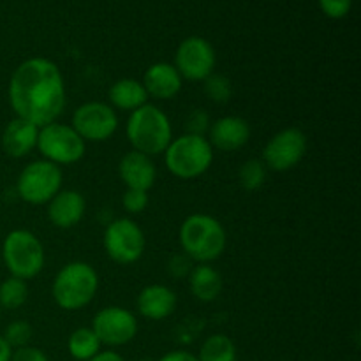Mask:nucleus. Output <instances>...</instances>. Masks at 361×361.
<instances>
[{
  "instance_id": "5",
  "label": "nucleus",
  "mask_w": 361,
  "mask_h": 361,
  "mask_svg": "<svg viewBox=\"0 0 361 361\" xmlns=\"http://www.w3.org/2000/svg\"><path fill=\"white\" fill-rule=\"evenodd\" d=\"M166 168L182 180H192L208 171L214 162V148L204 136L183 134L169 143L164 152Z\"/></svg>"
},
{
  "instance_id": "31",
  "label": "nucleus",
  "mask_w": 361,
  "mask_h": 361,
  "mask_svg": "<svg viewBox=\"0 0 361 361\" xmlns=\"http://www.w3.org/2000/svg\"><path fill=\"white\" fill-rule=\"evenodd\" d=\"M11 361H49L48 356L37 348H20L16 351H13V356H11Z\"/></svg>"
},
{
  "instance_id": "32",
  "label": "nucleus",
  "mask_w": 361,
  "mask_h": 361,
  "mask_svg": "<svg viewBox=\"0 0 361 361\" xmlns=\"http://www.w3.org/2000/svg\"><path fill=\"white\" fill-rule=\"evenodd\" d=\"M159 361H200L197 356H194L192 353H187V351H171V353H166Z\"/></svg>"
},
{
  "instance_id": "9",
  "label": "nucleus",
  "mask_w": 361,
  "mask_h": 361,
  "mask_svg": "<svg viewBox=\"0 0 361 361\" xmlns=\"http://www.w3.org/2000/svg\"><path fill=\"white\" fill-rule=\"evenodd\" d=\"M147 247L145 233L130 219H116L104 231V250L115 263L133 264L141 259Z\"/></svg>"
},
{
  "instance_id": "10",
  "label": "nucleus",
  "mask_w": 361,
  "mask_h": 361,
  "mask_svg": "<svg viewBox=\"0 0 361 361\" xmlns=\"http://www.w3.org/2000/svg\"><path fill=\"white\" fill-rule=\"evenodd\" d=\"M71 127L80 134L83 141L101 143L116 133L118 116L115 109L106 102H85L74 111Z\"/></svg>"
},
{
  "instance_id": "7",
  "label": "nucleus",
  "mask_w": 361,
  "mask_h": 361,
  "mask_svg": "<svg viewBox=\"0 0 361 361\" xmlns=\"http://www.w3.org/2000/svg\"><path fill=\"white\" fill-rule=\"evenodd\" d=\"M62 169L49 161H34L25 166L16 182L18 196L28 204H46L62 190Z\"/></svg>"
},
{
  "instance_id": "30",
  "label": "nucleus",
  "mask_w": 361,
  "mask_h": 361,
  "mask_svg": "<svg viewBox=\"0 0 361 361\" xmlns=\"http://www.w3.org/2000/svg\"><path fill=\"white\" fill-rule=\"evenodd\" d=\"M208 129H210V123H208V116L204 115L203 109H196L190 113L189 120H187V134L204 136V130Z\"/></svg>"
},
{
  "instance_id": "33",
  "label": "nucleus",
  "mask_w": 361,
  "mask_h": 361,
  "mask_svg": "<svg viewBox=\"0 0 361 361\" xmlns=\"http://www.w3.org/2000/svg\"><path fill=\"white\" fill-rule=\"evenodd\" d=\"M88 361H126V360H123L122 356L115 351H101V353H97L94 358L88 360Z\"/></svg>"
},
{
  "instance_id": "26",
  "label": "nucleus",
  "mask_w": 361,
  "mask_h": 361,
  "mask_svg": "<svg viewBox=\"0 0 361 361\" xmlns=\"http://www.w3.org/2000/svg\"><path fill=\"white\" fill-rule=\"evenodd\" d=\"M204 92L210 101L217 102V104H226L233 95L231 80L224 74H210L204 80Z\"/></svg>"
},
{
  "instance_id": "17",
  "label": "nucleus",
  "mask_w": 361,
  "mask_h": 361,
  "mask_svg": "<svg viewBox=\"0 0 361 361\" xmlns=\"http://www.w3.org/2000/svg\"><path fill=\"white\" fill-rule=\"evenodd\" d=\"M87 210V201L78 190H60L48 203V219L60 229L80 224Z\"/></svg>"
},
{
  "instance_id": "24",
  "label": "nucleus",
  "mask_w": 361,
  "mask_h": 361,
  "mask_svg": "<svg viewBox=\"0 0 361 361\" xmlns=\"http://www.w3.org/2000/svg\"><path fill=\"white\" fill-rule=\"evenodd\" d=\"M28 298V286L21 279L9 277L0 284V309H20Z\"/></svg>"
},
{
  "instance_id": "16",
  "label": "nucleus",
  "mask_w": 361,
  "mask_h": 361,
  "mask_svg": "<svg viewBox=\"0 0 361 361\" xmlns=\"http://www.w3.org/2000/svg\"><path fill=\"white\" fill-rule=\"evenodd\" d=\"M176 303L178 298L175 291L162 284L147 286L141 289L136 300L140 314L150 321H162L171 316L176 309Z\"/></svg>"
},
{
  "instance_id": "1",
  "label": "nucleus",
  "mask_w": 361,
  "mask_h": 361,
  "mask_svg": "<svg viewBox=\"0 0 361 361\" xmlns=\"http://www.w3.org/2000/svg\"><path fill=\"white\" fill-rule=\"evenodd\" d=\"M9 102L16 118L35 127L56 122L66 109V83L55 62L42 56L25 60L9 81Z\"/></svg>"
},
{
  "instance_id": "2",
  "label": "nucleus",
  "mask_w": 361,
  "mask_h": 361,
  "mask_svg": "<svg viewBox=\"0 0 361 361\" xmlns=\"http://www.w3.org/2000/svg\"><path fill=\"white\" fill-rule=\"evenodd\" d=\"M127 140L140 154L159 155L173 141V129L168 115L155 104H145L130 113L127 120Z\"/></svg>"
},
{
  "instance_id": "35",
  "label": "nucleus",
  "mask_w": 361,
  "mask_h": 361,
  "mask_svg": "<svg viewBox=\"0 0 361 361\" xmlns=\"http://www.w3.org/2000/svg\"><path fill=\"white\" fill-rule=\"evenodd\" d=\"M0 310H2V309H0Z\"/></svg>"
},
{
  "instance_id": "15",
  "label": "nucleus",
  "mask_w": 361,
  "mask_h": 361,
  "mask_svg": "<svg viewBox=\"0 0 361 361\" xmlns=\"http://www.w3.org/2000/svg\"><path fill=\"white\" fill-rule=\"evenodd\" d=\"M118 173L127 189L145 190V192L154 187L155 178H157L154 161L148 155L140 154L136 150L123 155L118 164Z\"/></svg>"
},
{
  "instance_id": "28",
  "label": "nucleus",
  "mask_w": 361,
  "mask_h": 361,
  "mask_svg": "<svg viewBox=\"0 0 361 361\" xmlns=\"http://www.w3.org/2000/svg\"><path fill=\"white\" fill-rule=\"evenodd\" d=\"M122 204L129 214H141L148 207V192L136 189H127L122 197Z\"/></svg>"
},
{
  "instance_id": "34",
  "label": "nucleus",
  "mask_w": 361,
  "mask_h": 361,
  "mask_svg": "<svg viewBox=\"0 0 361 361\" xmlns=\"http://www.w3.org/2000/svg\"><path fill=\"white\" fill-rule=\"evenodd\" d=\"M11 356H13V349L9 348V344L0 335V361H11Z\"/></svg>"
},
{
  "instance_id": "6",
  "label": "nucleus",
  "mask_w": 361,
  "mask_h": 361,
  "mask_svg": "<svg viewBox=\"0 0 361 361\" xmlns=\"http://www.w3.org/2000/svg\"><path fill=\"white\" fill-rule=\"evenodd\" d=\"M2 257L11 277L30 281L44 268V247L41 240L27 229H14L2 243Z\"/></svg>"
},
{
  "instance_id": "13",
  "label": "nucleus",
  "mask_w": 361,
  "mask_h": 361,
  "mask_svg": "<svg viewBox=\"0 0 361 361\" xmlns=\"http://www.w3.org/2000/svg\"><path fill=\"white\" fill-rule=\"evenodd\" d=\"M92 330L102 345L120 348V345L129 344L136 337L137 321L130 310L122 309V307H106L95 314L92 321Z\"/></svg>"
},
{
  "instance_id": "20",
  "label": "nucleus",
  "mask_w": 361,
  "mask_h": 361,
  "mask_svg": "<svg viewBox=\"0 0 361 361\" xmlns=\"http://www.w3.org/2000/svg\"><path fill=\"white\" fill-rule=\"evenodd\" d=\"M109 102L111 108L122 109V111H136L137 108L147 104L148 94L145 90L143 83L133 78H122V80L115 81L109 88Z\"/></svg>"
},
{
  "instance_id": "14",
  "label": "nucleus",
  "mask_w": 361,
  "mask_h": 361,
  "mask_svg": "<svg viewBox=\"0 0 361 361\" xmlns=\"http://www.w3.org/2000/svg\"><path fill=\"white\" fill-rule=\"evenodd\" d=\"M208 134H210L208 143L212 145V148L215 147L221 152H235L245 147L249 141L250 126L242 116H224L212 123Z\"/></svg>"
},
{
  "instance_id": "18",
  "label": "nucleus",
  "mask_w": 361,
  "mask_h": 361,
  "mask_svg": "<svg viewBox=\"0 0 361 361\" xmlns=\"http://www.w3.org/2000/svg\"><path fill=\"white\" fill-rule=\"evenodd\" d=\"M182 76H180L175 66L159 62L148 67L141 83H143L148 97L168 101V99H173L182 90Z\"/></svg>"
},
{
  "instance_id": "8",
  "label": "nucleus",
  "mask_w": 361,
  "mask_h": 361,
  "mask_svg": "<svg viewBox=\"0 0 361 361\" xmlns=\"http://www.w3.org/2000/svg\"><path fill=\"white\" fill-rule=\"evenodd\" d=\"M44 161L56 166L74 164L85 155V141L80 134L66 123L53 122L41 127L37 134V147Z\"/></svg>"
},
{
  "instance_id": "22",
  "label": "nucleus",
  "mask_w": 361,
  "mask_h": 361,
  "mask_svg": "<svg viewBox=\"0 0 361 361\" xmlns=\"http://www.w3.org/2000/svg\"><path fill=\"white\" fill-rule=\"evenodd\" d=\"M102 344L99 342L97 335L92 328H78L71 334L67 341V349L69 355L76 361H88L94 358L97 353H101Z\"/></svg>"
},
{
  "instance_id": "29",
  "label": "nucleus",
  "mask_w": 361,
  "mask_h": 361,
  "mask_svg": "<svg viewBox=\"0 0 361 361\" xmlns=\"http://www.w3.org/2000/svg\"><path fill=\"white\" fill-rule=\"evenodd\" d=\"M319 6L328 18L341 20V18L348 16V13L351 11L353 0H319Z\"/></svg>"
},
{
  "instance_id": "25",
  "label": "nucleus",
  "mask_w": 361,
  "mask_h": 361,
  "mask_svg": "<svg viewBox=\"0 0 361 361\" xmlns=\"http://www.w3.org/2000/svg\"><path fill=\"white\" fill-rule=\"evenodd\" d=\"M267 178V166L259 159H250L240 166L238 182L245 190H257Z\"/></svg>"
},
{
  "instance_id": "12",
  "label": "nucleus",
  "mask_w": 361,
  "mask_h": 361,
  "mask_svg": "<svg viewBox=\"0 0 361 361\" xmlns=\"http://www.w3.org/2000/svg\"><path fill=\"white\" fill-rule=\"evenodd\" d=\"M307 152V136L296 127L275 134L263 150V164L271 171L284 173L295 168Z\"/></svg>"
},
{
  "instance_id": "27",
  "label": "nucleus",
  "mask_w": 361,
  "mask_h": 361,
  "mask_svg": "<svg viewBox=\"0 0 361 361\" xmlns=\"http://www.w3.org/2000/svg\"><path fill=\"white\" fill-rule=\"evenodd\" d=\"M4 341L9 344L11 349L27 348L32 341V326L27 321H13L4 331Z\"/></svg>"
},
{
  "instance_id": "4",
  "label": "nucleus",
  "mask_w": 361,
  "mask_h": 361,
  "mask_svg": "<svg viewBox=\"0 0 361 361\" xmlns=\"http://www.w3.org/2000/svg\"><path fill=\"white\" fill-rule=\"evenodd\" d=\"M99 289V275L88 263L74 261L56 274L51 295L56 305L63 310H81L95 298Z\"/></svg>"
},
{
  "instance_id": "11",
  "label": "nucleus",
  "mask_w": 361,
  "mask_h": 361,
  "mask_svg": "<svg viewBox=\"0 0 361 361\" xmlns=\"http://www.w3.org/2000/svg\"><path fill=\"white\" fill-rule=\"evenodd\" d=\"M215 49L207 39L187 37L180 42L175 55V67L182 80L204 81L215 69Z\"/></svg>"
},
{
  "instance_id": "21",
  "label": "nucleus",
  "mask_w": 361,
  "mask_h": 361,
  "mask_svg": "<svg viewBox=\"0 0 361 361\" xmlns=\"http://www.w3.org/2000/svg\"><path fill=\"white\" fill-rule=\"evenodd\" d=\"M190 291L201 302H214L222 291V277L210 264H197L189 277Z\"/></svg>"
},
{
  "instance_id": "19",
  "label": "nucleus",
  "mask_w": 361,
  "mask_h": 361,
  "mask_svg": "<svg viewBox=\"0 0 361 361\" xmlns=\"http://www.w3.org/2000/svg\"><path fill=\"white\" fill-rule=\"evenodd\" d=\"M39 127L27 120L14 118L6 126L2 133V148L9 157L21 159L37 147Z\"/></svg>"
},
{
  "instance_id": "23",
  "label": "nucleus",
  "mask_w": 361,
  "mask_h": 361,
  "mask_svg": "<svg viewBox=\"0 0 361 361\" xmlns=\"http://www.w3.org/2000/svg\"><path fill=\"white\" fill-rule=\"evenodd\" d=\"M200 361H236V345L228 335L215 334L203 342Z\"/></svg>"
},
{
  "instance_id": "3",
  "label": "nucleus",
  "mask_w": 361,
  "mask_h": 361,
  "mask_svg": "<svg viewBox=\"0 0 361 361\" xmlns=\"http://www.w3.org/2000/svg\"><path fill=\"white\" fill-rule=\"evenodd\" d=\"M178 236L183 252L200 264H208L221 257L228 242L221 222L207 214L189 215L180 226Z\"/></svg>"
}]
</instances>
